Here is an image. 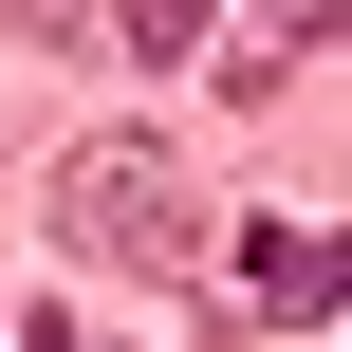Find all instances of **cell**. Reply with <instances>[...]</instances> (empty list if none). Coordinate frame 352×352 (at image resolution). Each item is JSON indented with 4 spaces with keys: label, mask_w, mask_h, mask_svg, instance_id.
<instances>
[{
    "label": "cell",
    "mask_w": 352,
    "mask_h": 352,
    "mask_svg": "<svg viewBox=\"0 0 352 352\" xmlns=\"http://www.w3.org/2000/svg\"><path fill=\"white\" fill-rule=\"evenodd\" d=\"M56 241H74V260H186V167H167L148 130L56 148Z\"/></svg>",
    "instance_id": "1"
},
{
    "label": "cell",
    "mask_w": 352,
    "mask_h": 352,
    "mask_svg": "<svg viewBox=\"0 0 352 352\" xmlns=\"http://www.w3.org/2000/svg\"><path fill=\"white\" fill-rule=\"evenodd\" d=\"M260 297H278V316H334V241H316V223H260Z\"/></svg>",
    "instance_id": "2"
},
{
    "label": "cell",
    "mask_w": 352,
    "mask_h": 352,
    "mask_svg": "<svg viewBox=\"0 0 352 352\" xmlns=\"http://www.w3.org/2000/svg\"><path fill=\"white\" fill-rule=\"evenodd\" d=\"M204 37V0H130V56H186Z\"/></svg>",
    "instance_id": "3"
}]
</instances>
